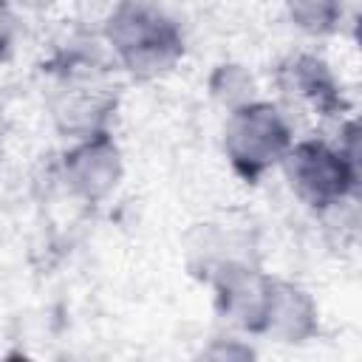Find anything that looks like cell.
<instances>
[{
	"instance_id": "cell-10",
	"label": "cell",
	"mask_w": 362,
	"mask_h": 362,
	"mask_svg": "<svg viewBox=\"0 0 362 362\" xmlns=\"http://www.w3.org/2000/svg\"><path fill=\"white\" fill-rule=\"evenodd\" d=\"M354 187H362V119H354L342 127V147H339Z\"/></svg>"
},
{
	"instance_id": "cell-5",
	"label": "cell",
	"mask_w": 362,
	"mask_h": 362,
	"mask_svg": "<svg viewBox=\"0 0 362 362\" xmlns=\"http://www.w3.org/2000/svg\"><path fill=\"white\" fill-rule=\"evenodd\" d=\"M65 175L82 198H105L122 178V158L116 144L102 133L85 136V141L68 153Z\"/></svg>"
},
{
	"instance_id": "cell-1",
	"label": "cell",
	"mask_w": 362,
	"mask_h": 362,
	"mask_svg": "<svg viewBox=\"0 0 362 362\" xmlns=\"http://www.w3.org/2000/svg\"><path fill=\"white\" fill-rule=\"evenodd\" d=\"M107 40L139 76H158L181 57L178 28L150 0H122L107 20Z\"/></svg>"
},
{
	"instance_id": "cell-7",
	"label": "cell",
	"mask_w": 362,
	"mask_h": 362,
	"mask_svg": "<svg viewBox=\"0 0 362 362\" xmlns=\"http://www.w3.org/2000/svg\"><path fill=\"white\" fill-rule=\"evenodd\" d=\"M283 88L322 113H331L339 105V88L334 76L314 57H294L283 68Z\"/></svg>"
},
{
	"instance_id": "cell-12",
	"label": "cell",
	"mask_w": 362,
	"mask_h": 362,
	"mask_svg": "<svg viewBox=\"0 0 362 362\" xmlns=\"http://www.w3.org/2000/svg\"><path fill=\"white\" fill-rule=\"evenodd\" d=\"M23 3H34V0H23Z\"/></svg>"
},
{
	"instance_id": "cell-6",
	"label": "cell",
	"mask_w": 362,
	"mask_h": 362,
	"mask_svg": "<svg viewBox=\"0 0 362 362\" xmlns=\"http://www.w3.org/2000/svg\"><path fill=\"white\" fill-rule=\"evenodd\" d=\"M317 328V308L311 297L283 280H272L269 308L263 320V331L277 337L280 342H303Z\"/></svg>"
},
{
	"instance_id": "cell-11",
	"label": "cell",
	"mask_w": 362,
	"mask_h": 362,
	"mask_svg": "<svg viewBox=\"0 0 362 362\" xmlns=\"http://www.w3.org/2000/svg\"><path fill=\"white\" fill-rule=\"evenodd\" d=\"M354 37H356V45H359V51H362V14H359V20H356V28H354Z\"/></svg>"
},
{
	"instance_id": "cell-3",
	"label": "cell",
	"mask_w": 362,
	"mask_h": 362,
	"mask_svg": "<svg viewBox=\"0 0 362 362\" xmlns=\"http://www.w3.org/2000/svg\"><path fill=\"white\" fill-rule=\"evenodd\" d=\"M283 167L291 189L311 206H334L354 187L342 153L320 141L291 144V150L283 158Z\"/></svg>"
},
{
	"instance_id": "cell-2",
	"label": "cell",
	"mask_w": 362,
	"mask_h": 362,
	"mask_svg": "<svg viewBox=\"0 0 362 362\" xmlns=\"http://www.w3.org/2000/svg\"><path fill=\"white\" fill-rule=\"evenodd\" d=\"M291 144L288 122L277 107L255 99L238 110H229L223 147L235 170L246 178H257L272 164L283 161Z\"/></svg>"
},
{
	"instance_id": "cell-9",
	"label": "cell",
	"mask_w": 362,
	"mask_h": 362,
	"mask_svg": "<svg viewBox=\"0 0 362 362\" xmlns=\"http://www.w3.org/2000/svg\"><path fill=\"white\" fill-rule=\"evenodd\" d=\"M288 11L294 23L311 34L331 31L342 14L339 0H288Z\"/></svg>"
},
{
	"instance_id": "cell-8",
	"label": "cell",
	"mask_w": 362,
	"mask_h": 362,
	"mask_svg": "<svg viewBox=\"0 0 362 362\" xmlns=\"http://www.w3.org/2000/svg\"><path fill=\"white\" fill-rule=\"evenodd\" d=\"M212 93L221 105L229 110H238L249 102H255V82L240 65H221L212 76Z\"/></svg>"
},
{
	"instance_id": "cell-4",
	"label": "cell",
	"mask_w": 362,
	"mask_h": 362,
	"mask_svg": "<svg viewBox=\"0 0 362 362\" xmlns=\"http://www.w3.org/2000/svg\"><path fill=\"white\" fill-rule=\"evenodd\" d=\"M215 291H218V308L221 314L249 331H263L266 308H269V291L272 280L260 272L226 260L215 272Z\"/></svg>"
}]
</instances>
